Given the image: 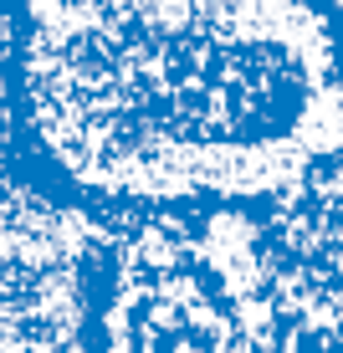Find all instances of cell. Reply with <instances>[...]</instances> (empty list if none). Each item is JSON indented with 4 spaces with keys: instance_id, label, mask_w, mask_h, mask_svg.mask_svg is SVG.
<instances>
[{
    "instance_id": "obj_1",
    "label": "cell",
    "mask_w": 343,
    "mask_h": 353,
    "mask_svg": "<svg viewBox=\"0 0 343 353\" xmlns=\"http://www.w3.org/2000/svg\"><path fill=\"white\" fill-rule=\"evenodd\" d=\"M0 143L108 225L266 215L343 154V0H0Z\"/></svg>"
},
{
    "instance_id": "obj_2",
    "label": "cell",
    "mask_w": 343,
    "mask_h": 353,
    "mask_svg": "<svg viewBox=\"0 0 343 353\" xmlns=\"http://www.w3.org/2000/svg\"><path fill=\"white\" fill-rule=\"evenodd\" d=\"M144 241L92 246L77 276L82 353H256L226 272Z\"/></svg>"
},
{
    "instance_id": "obj_3",
    "label": "cell",
    "mask_w": 343,
    "mask_h": 353,
    "mask_svg": "<svg viewBox=\"0 0 343 353\" xmlns=\"http://www.w3.org/2000/svg\"><path fill=\"white\" fill-rule=\"evenodd\" d=\"M256 221L251 307L272 353H343V154Z\"/></svg>"
}]
</instances>
